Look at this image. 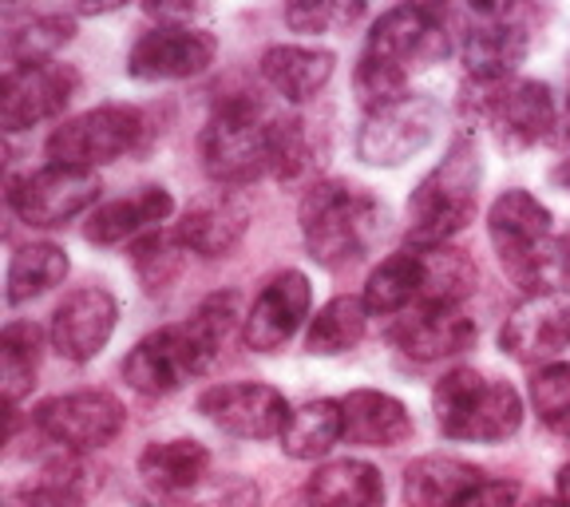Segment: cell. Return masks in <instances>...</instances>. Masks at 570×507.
Segmentation results:
<instances>
[{
	"instance_id": "cell-33",
	"label": "cell",
	"mask_w": 570,
	"mask_h": 507,
	"mask_svg": "<svg viewBox=\"0 0 570 507\" xmlns=\"http://www.w3.org/2000/svg\"><path fill=\"white\" fill-rule=\"evenodd\" d=\"M282 452L294 460H321L330 456L337 440H345V417H341V401H305L302 409L289 412L285 425Z\"/></svg>"
},
{
	"instance_id": "cell-27",
	"label": "cell",
	"mask_w": 570,
	"mask_h": 507,
	"mask_svg": "<svg viewBox=\"0 0 570 507\" xmlns=\"http://www.w3.org/2000/svg\"><path fill=\"white\" fill-rule=\"evenodd\" d=\"M96 488H99V480H96V472H91V464L76 452H60L12 491V504L17 507H88Z\"/></svg>"
},
{
	"instance_id": "cell-20",
	"label": "cell",
	"mask_w": 570,
	"mask_h": 507,
	"mask_svg": "<svg viewBox=\"0 0 570 507\" xmlns=\"http://www.w3.org/2000/svg\"><path fill=\"white\" fill-rule=\"evenodd\" d=\"M475 338H480V330L463 313V305H416V310L392 321L389 330L392 345L401 349L409 361H420V365L463 353V349L475 345Z\"/></svg>"
},
{
	"instance_id": "cell-42",
	"label": "cell",
	"mask_w": 570,
	"mask_h": 507,
	"mask_svg": "<svg viewBox=\"0 0 570 507\" xmlns=\"http://www.w3.org/2000/svg\"><path fill=\"white\" fill-rule=\"evenodd\" d=\"M554 491H559V499L570 507V464H562L559 476H554Z\"/></svg>"
},
{
	"instance_id": "cell-9",
	"label": "cell",
	"mask_w": 570,
	"mask_h": 507,
	"mask_svg": "<svg viewBox=\"0 0 570 507\" xmlns=\"http://www.w3.org/2000/svg\"><path fill=\"white\" fill-rule=\"evenodd\" d=\"M448 52H452V28L444 12L432 4H396L373 20L361 56L412 80L416 71L436 68Z\"/></svg>"
},
{
	"instance_id": "cell-41",
	"label": "cell",
	"mask_w": 570,
	"mask_h": 507,
	"mask_svg": "<svg viewBox=\"0 0 570 507\" xmlns=\"http://www.w3.org/2000/svg\"><path fill=\"white\" fill-rule=\"evenodd\" d=\"M551 183L562 191V195H570V152H562L559 163L551 167Z\"/></svg>"
},
{
	"instance_id": "cell-5",
	"label": "cell",
	"mask_w": 570,
	"mask_h": 507,
	"mask_svg": "<svg viewBox=\"0 0 570 507\" xmlns=\"http://www.w3.org/2000/svg\"><path fill=\"white\" fill-rule=\"evenodd\" d=\"M480 147L472 135L452 139L444 159L428 170L409 198V242L416 246H448L455 234L475 223L480 211Z\"/></svg>"
},
{
	"instance_id": "cell-15",
	"label": "cell",
	"mask_w": 570,
	"mask_h": 507,
	"mask_svg": "<svg viewBox=\"0 0 570 507\" xmlns=\"http://www.w3.org/2000/svg\"><path fill=\"white\" fill-rule=\"evenodd\" d=\"M218 56L214 32L198 25H155L135 40L127 56V76L142 84L195 80Z\"/></svg>"
},
{
	"instance_id": "cell-35",
	"label": "cell",
	"mask_w": 570,
	"mask_h": 507,
	"mask_svg": "<svg viewBox=\"0 0 570 507\" xmlns=\"http://www.w3.org/2000/svg\"><path fill=\"white\" fill-rule=\"evenodd\" d=\"M76 36V20L68 12H36L24 25L9 28L4 36V60L9 68H24V64H48L56 60L63 45H71Z\"/></svg>"
},
{
	"instance_id": "cell-30",
	"label": "cell",
	"mask_w": 570,
	"mask_h": 507,
	"mask_svg": "<svg viewBox=\"0 0 570 507\" xmlns=\"http://www.w3.org/2000/svg\"><path fill=\"white\" fill-rule=\"evenodd\" d=\"M68 277V250L56 242H28L12 254L9 277H4V302L28 305L36 298L52 294Z\"/></svg>"
},
{
	"instance_id": "cell-18",
	"label": "cell",
	"mask_w": 570,
	"mask_h": 507,
	"mask_svg": "<svg viewBox=\"0 0 570 507\" xmlns=\"http://www.w3.org/2000/svg\"><path fill=\"white\" fill-rule=\"evenodd\" d=\"M119 305L116 298L107 294L104 285H80L71 290L52 313L48 325V345L71 361V365H88L107 349L111 333H116Z\"/></svg>"
},
{
	"instance_id": "cell-44",
	"label": "cell",
	"mask_w": 570,
	"mask_h": 507,
	"mask_svg": "<svg viewBox=\"0 0 570 507\" xmlns=\"http://www.w3.org/2000/svg\"><path fill=\"white\" fill-rule=\"evenodd\" d=\"M562 254H567V270H570V234L562 238Z\"/></svg>"
},
{
	"instance_id": "cell-11",
	"label": "cell",
	"mask_w": 570,
	"mask_h": 507,
	"mask_svg": "<svg viewBox=\"0 0 570 507\" xmlns=\"http://www.w3.org/2000/svg\"><path fill=\"white\" fill-rule=\"evenodd\" d=\"M440 116H444L440 99L424 96V91H409L396 104L365 111L353 143L356 159L368 167H401V163L416 159L440 135Z\"/></svg>"
},
{
	"instance_id": "cell-23",
	"label": "cell",
	"mask_w": 570,
	"mask_h": 507,
	"mask_svg": "<svg viewBox=\"0 0 570 507\" xmlns=\"http://www.w3.org/2000/svg\"><path fill=\"white\" fill-rule=\"evenodd\" d=\"M341 417H345V440L361 448H401L416 432L404 401L381 389H353L341 397Z\"/></svg>"
},
{
	"instance_id": "cell-34",
	"label": "cell",
	"mask_w": 570,
	"mask_h": 507,
	"mask_svg": "<svg viewBox=\"0 0 570 507\" xmlns=\"http://www.w3.org/2000/svg\"><path fill=\"white\" fill-rule=\"evenodd\" d=\"M416 246V242H412ZM424 266V294L420 305H460L475 290V262L460 246H416ZM416 310V305H412Z\"/></svg>"
},
{
	"instance_id": "cell-32",
	"label": "cell",
	"mask_w": 570,
	"mask_h": 507,
	"mask_svg": "<svg viewBox=\"0 0 570 507\" xmlns=\"http://www.w3.org/2000/svg\"><path fill=\"white\" fill-rule=\"evenodd\" d=\"M40 357H45V333L32 321H9L0 333V397L9 409H17L28 392L36 389L40 373Z\"/></svg>"
},
{
	"instance_id": "cell-28",
	"label": "cell",
	"mask_w": 570,
	"mask_h": 507,
	"mask_svg": "<svg viewBox=\"0 0 570 507\" xmlns=\"http://www.w3.org/2000/svg\"><path fill=\"white\" fill-rule=\"evenodd\" d=\"M309 507H384V476L368 460H330L305 480Z\"/></svg>"
},
{
	"instance_id": "cell-40",
	"label": "cell",
	"mask_w": 570,
	"mask_h": 507,
	"mask_svg": "<svg viewBox=\"0 0 570 507\" xmlns=\"http://www.w3.org/2000/svg\"><path fill=\"white\" fill-rule=\"evenodd\" d=\"M519 496H523V488L515 480H483L455 507H519Z\"/></svg>"
},
{
	"instance_id": "cell-21",
	"label": "cell",
	"mask_w": 570,
	"mask_h": 507,
	"mask_svg": "<svg viewBox=\"0 0 570 507\" xmlns=\"http://www.w3.org/2000/svg\"><path fill=\"white\" fill-rule=\"evenodd\" d=\"M249 218H254V211H249L246 195L218 187L187 206V214L175 223V238L183 242L187 254H198V259H226L246 238Z\"/></svg>"
},
{
	"instance_id": "cell-10",
	"label": "cell",
	"mask_w": 570,
	"mask_h": 507,
	"mask_svg": "<svg viewBox=\"0 0 570 507\" xmlns=\"http://www.w3.org/2000/svg\"><path fill=\"white\" fill-rule=\"evenodd\" d=\"M531 52L527 12L515 4H475L460 32V60L468 84H508Z\"/></svg>"
},
{
	"instance_id": "cell-16",
	"label": "cell",
	"mask_w": 570,
	"mask_h": 507,
	"mask_svg": "<svg viewBox=\"0 0 570 507\" xmlns=\"http://www.w3.org/2000/svg\"><path fill=\"white\" fill-rule=\"evenodd\" d=\"M214 428H223L226 437L238 440H274L289 425V404L274 384L262 381H234L210 384L195 404Z\"/></svg>"
},
{
	"instance_id": "cell-22",
	"label": "cell",
	"mask_w": 570,
	"mask_h": 507,
	"mask_svg": "<svg viewBox=\"0 0 570 507\" xmlns=\"http://www.w3.org/2000/svg\"><path fill=\"white\" fill-rule=\"evenodd\" d=\"M175 214V198L167 187H139L135 195L111 198V203L96 206L83 223V238L91 246H119L127 238H142V234L159 231Z\"/></svg>"
},
{
	"instance_id": "cell-8",
	"label": "cell",
	"mask_w": 570,
	"mask_h": 507,
	"mask_svg": "<svg viewBox=\"0 0 570 507\" xmlns=\"http://www.w3.org/2000/svg\"><path fill=\"white\" fill-rule=\"evenodd\" d=\"M147 139V119L139 107L99 104L83 116H71L48 135V159L63 167L96 170L119 163L124 155L139 152Z\"/></svg>"
},
{
	"instance_id": "cell-24",
	"label": "cell",
	"mask_w": 570,
	"mask_h": 507,
	"mask_svg": "<svg viewBox=\"0 0 570 507\" xmlns=\"http://www.w3.org/2000/svg\"><path fill=\"white\" fill-rule=\"evenodd\" d=\"M210 448L190 437L155 440L139 452V476L155 496H190L210 476Z\"/></svg>"
},
{
	"instance_id": "cell-4",
	"label": "cell",
	"mask_w": 570,
	"mask_h": 507,
	"mask_svg": "<svg viewBox=\"0 0 570 507\" xmlns=\"http://www.w3.org/2000/svg\"><path fill=\"white\" fill-rule=\"evenodd\" d=\"M277 119L254 91H238L214 104L203 135H198V155L203 170L226 191L254 187L258 178H274V131Z\"/></svg>"
},
{
	"instance_id": "cell-19",
	"label": "cell",
	"mask_w": 570,
	"mask_h": 507,
	"mask_svg": "<svg viewBox=\"0 0 570 507\" xmlns=\"http://www.w3.org/2000/svg\"><path fill=\"white\" fill-rule=\"evenodd\" d=\"M309 310H313L309 277L302 270H285V274L269 277L262 285V294L254 298L246 321H242V341L254 353H277L305 325Z\"/></svg>"
},
{
	"instance_id": "cell-43",
	"label": "cell",
	"mask_w": 570,
	"mask_h": 507,
	"mask_svg": "<svg viewBox=\"0 0 570 507\" xmlns=\"http://www.w3.org/2000/svg\"><path fill=\"white\" fill-rule=\"evenodd\" d=\"M527 507H567V504H562V499L554 496V499H534V504H527Z\"/></svg>"
},
{
	"instance_id": "cell-31",
	"label": "cell",
	"mask_w": 570,
	"mask_h": 507,
	"mask_svg": "<svg viewBox=\"0 0 570 507\" xmlns=\"http://www.w3.org/2000/svg\"><path fill=\"white\" fill-rule=\"evenodd\" d=\"M368 305L365 298L341 294L333 302H325L309 318V330H305V353L309 357H341L348 349L361 345L368 330Z\"/></svg>"
},
{
	"instance_id": "cell-1",
	"label": "cell",
	"mask_w": 570,
	"mask_h": 507,
	"mask_svg": "<svg viewBox=\"0 0 570 507\" xmlns=\"http://www.w3.org/2000/svg\"><path fill=\"white\" fill-rule=\"evenodd\" d=\"M238 318V294H210L195 318L147 333L124 357V381L142 397H170L223 357Z\"/></svg>"
},
{
	"instance_id": "cell-39",
	"label": "cell",
	"mask_w": 570,
	"mask_h": 507,
	"mask_svg": "<svg viewBox=\"0 0 570 507\" xmlns=\"http://www.w3.org/2000/svg\"><path fill=\"white\" fill-rule=\"evenodd\" d=\"M313 167V139L309 124L297 116H282L274 131V178L282 183H294L305 170Z\"/></svg>"
},
{
	"instance_id": "cell-38",
	"label": "cell",
	"mask_w": 570,
	"mask_h": 507,
	"mask_svg": "<svg viewBox=\"0 0 570 507\" xmlns=\"http://www.w3.org/2000/svg\"><path fill=\"white\" fill-rule=\"evenodd\" d=\"M285 25L305 36H325V32H345L356 20L365 17V4H337V0H297L285 4Z\"/></svg>"
},
{
	"instance_id": "cell-25",
	"label": "cell",
	"mask_w": 570,
	"mask_h": 507,
	"mask_svg": "<svg viewBox=\"0 0 570 507\" xmlns=\"http://www.w3.org/2000/svg\"><path fill=\"white\" fill-rule=\"evenodd\" d=\"M262 80L285 99V104H309L313 96L325 91V84L337 71V56L330 48H305V45H274L262 56Z\"/></svg>"
},
{
	"instance_id": "cell-14",
	"label": "cell",
	"mask_w": 570,
	"mask_h": 507,
	"mask_svg": "<svg viewBox=\"0 0 570 507\" xmlns=\"http://www.w3.org/2000/svg\"><path fill=\"white\" fill-rule=\"evenodd\" d=\"M80 91V71L71 64H24V68H4L0 80V127L9 135L32 131V127L60 119L63 107Z\"/></svg>"
},
{
	"instance_id": "cell-12",
	"label": "cell",
	"mask_w": 570,
	"mask_h": 507,
	"mask_svg": "<svg viewBox=\"0 0 570 507\" xmlns=\"http://www.w3.org/2000/svg\"><path fill=\"white\" fill-rule=\"evenodd\" d=\"M36 432L56 445L60 452L88 456L96 448H107L111 440L124 432L127 409L104 389H80V392H63L52 397L40 409L32 412Z\"/></svg>"
},
{
	"instance_id": "cell-2",
	"label": "cell",
	"mask_w": 570,
	"mask_h": 507,
	"mask_svg": "<svg viewBox=\"0 0 570 507\" xmlns=\"http://www.w3.org/2000/svg\"><path fill=\"white\" fill-rule=\"evenodd\" d=\"M488 238L499 266L527 298L562 294L570 277L562 238H554V218L531 191H503L488 211Z\"/></svg>"
},
{
	"instance_id": "cell-3",
	"label": "cell",
	"mask_w": 570,
	"mask_h": 507,
	"mask_svg": "<svg viewBox=\"0 0 570 507\" xmlns=\"http://www.w3.org/2000/svg\"><path fill=\"white\" fill-rule=\"evenodd\" d=\"M297 223H302L305 254L317 266L341 270L361 262L381 242L389 211L365 187H353L345 178H321L305 191Z\"/></svg>"
},
{
	"instance_id": "cell-7",
	"label": "cell",
	"mask_w": 570,
	"mask_h": 507,
	"mask_svg": "<svg viewBox=\"0 0 570 507\" xmlns=\"http://www.w3.org/2000/svg\"><path fill=\"white\" fill-rule=\"evenodd\" d=\"M463 111L480 119L503 152H531L559 131L554 91L539 80L463 84Z\"/></svg>"
},
{
	"instance_id": "cell-17",
	"label": "cell",
	"mask_w": 570,
	"mask_h": 507,
	"mask_svg": "<svg viewBox=\"0 0 570 507\" xmlns=\"http://www.w3.org/2000/svg\"><path fill=\"white\" fill-rule=\"evenodd\" d=\"M499 349L519 365H554L570 349V298L539 294L523 298L499 330Z\"/></svg>"
},
{
	"instance_id": "cell-13",
	"label": "cell",
	"mask_w": 570,
	"mask_h": 507,
	"mask_svg": "<svg viewBox=\"0 0 570 507\" xmlns=\"http://www.w3.org/2000/svg\"><path fill=\"white\" fill-rule=\"evenodd\" d=\"M99 175L83 167H63V163H48L40 170L12 178L9 183V206L20 223L52 231V226L71 223L76 214L96 211L99 198Z\"/></svg>"
},
{
	"instance_id": "cell-6",
	"label": "cell",
	"mask_w": 570,
	"mask_h": 507,
	"mask_svg": "<svg viewBox=\"0 0 570 507\" xmlns=\"http://www.w3.org/2000/svg\"><path fill=\"white\" fill-rule=\"evenodd\" d=\"M436 428L448 440L503 445L523 428V397L515 384L491 381L475 369H452L432 389Z\"/></svg>"
},
{
	"instance_id": "cell-29",
	"label": "cell",
	"mask_w": 570,
	"mask_h": 507,
	"mask_svg": "<svg viewBox=\"0 0 570 507\" xmlns=\"http://www.w3.org/2000/svg\"><path fill=\"white\" fill-rule=\"evenodd\" d=\"M420 294H424V266H420V250L409 242L368 274L361 298H365L373 318H396V313H409L412 305H420Z\"/></svg>"
},
{
	"instance_id": "cell-37",
	"label": "cell",
	"mask_w": 570,
	"mask_h": 507,
	"mask_svg": "<svg viewBox=\"0 0 570 507\" xmlns=\"http://www.w3.org/2000/svg\"><path fill=\"white\" fill-rule=\"evenodd\" d=\"M531 404L551 432L570 437V361H554L531 377Z\"/></svg>"
},
{
	"instance_id": "cell-36",
	"label": "cell",
	"mask_w": 570,
	"mask_h": 507,
	"mask_svg": "<svg viewBox=\"0 0 570 507\" xmlns=\"http://www.w3.org/2000/svg\"><path fill=\"white\" fill-rule=\"evenodd\" d=\"M131 266H135V277L142 282V290L151 298L167 294L170 285L178 282V274H183V262H187V250H183V242L175 238V231H151L142 234V238L131 242Z\"/></svg>"
},
{
	"instance_id": "cell-26",
	"label": "cell",
	"mask_w": 570,
	"mask_h": 507,
	"mask_svg": "<svg viewBox=\"0 0 570 507\" xmlns=\"http://www.w3.org/2000/svg\"><path fill=\"white\" fill-rule=\"evenodd\" d=\"M488 476L475 464L460 460V456H420L404 468L401 496L409 507H455L475 484Z\"/></svg>"
}]
</instances>
